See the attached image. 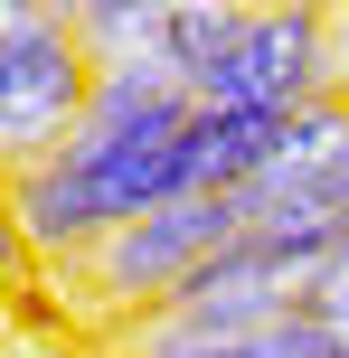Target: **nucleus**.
<instances>
[{"label":"nucleus","mask_w":349,"mask_h":358,"mask_svg":"<svg viewBox=\"0 0 349 358\" xmlns=\"http://www.w3.org/2000/svg\"><path fill=\"white\" fill-rule=\"evenodd\" d=\"M189 113L199 94L161 57L94 66V104L38 170H19V227L38 255H94L113 227L189 189Z\"/></svg>","instance_id":"obj_1"},{"label":"nucleus","mask_w":349,"mask_h":358,"mask_svg":"<svg viewBox=\"0 0 349 358\" xmlns=\"http://www.w3.org/2000/svg\"><path fill=\"white\" fill-rule=\"evenodd\" d=\"M94 104V57L76 38V19L10 0L0 10V170H38Z\"/></svg>","instance_id":"obj_2"},{"label":"nucleus","mask_w":349,"mask_h":358,"mask_svg":"<svg viewBox=\"0 0 349 358\" xmlns=\"http://www.w3.org/2000/svg\"><path fill=\"white\" fill-rule=\"evenodd\" d=\"M245 227H255V217H245V189H180V198H161L151 217L113 227L104 245L76 255V264H85V292H94V302H113V311H161L170 292H180L208 255H227Z\"/></svg>","instance_id":"obj_3"},{"label":"nucleus","mask_w":349,"mask_h":358,"mask_svg":"<svg viewBox=\"0 0 349 358\" xmlns=\"http://www.w3.org/2000/svg\"><path fill=\"white\" fill-rule=\"evenodd\" d=\"M331 94V10H245L236 48H227L218 85L199 104H255V113H293Z\"/></svg>","instance_id":"obj_4"},{"label":"nucleus","mask_w":349,"mask_h":358,"mask_svg":"<svg viewBox=\"0 0 349 358\" xmlns=\"http://www.w3.org/2000/svg\"><path fill=\"white\" fill-rule=\"evenodd\" d=\"M274 151H283V113H255V104L189 113V189H255Z\"/></svg>","instance_id":"obj_5"},{"label":"nucleus","mask_w":349,"mask_h":358,"mask_svg":"<svg viewBox=\"0 0 349 358\" xmlns=\"http://www.w3.org/2000/svg\"><path fill=\"white\" fill-rule=\"evenodd\" d=\"M236 29H245L236 0H170V10H161V48H151V57H161L189 94H208L218 66H227V48H236Z\"/></svg>","instance_id":"obj_6"},{"label":"nucleus","mask_w":349,"mask_h":358,"mask_svg":"<svg viewBox=\"0 0 349 358\" xmlns=\"http://www.w3.org/2000/svg\"><path fill=\"white\" fill-rule=\"evenodd\" d=\"M302 311L349 349V245H331V264H321V283H312V302H302Z\"/></svg>","instance_id":"obj_7"},{"label":"nucleus","mask_w":349,"mask_h":358,"mask_svg":"<svg viewBox=\"0 0 349 358\" xmlns=\"http://www.w3.org/2000/svg\"><path fill=\"white\" fill-rule=\"evenodd\" d=\"M19 245H29V227H19V179L0 170V264H19Z\"/></svg>","instance_id":"obj_8"},{"label":"nucleus","mask_w":349,"mask_h":358,"mask_svg":"<svg viewBox=\"0 0 349 358\" xmlns=\"http://www.w3.org/2000/svg\"><path fill=\"white\" fill-rule=\"evenodd\" d=\"M236 10H340V0H236Z\"/></svg>","instance_id":"obj_9"},{"label":"nucleus","mask_w":349,"mask_h":358,"mask_svg":"<svg viewBox=\"0 0 349 358\" xmlns=\"http://www.w3.org/2000/svg\"><path fill=\"white\" fill-rule=\"evenodd\" d=\"M0 10H10V0H0Z\"/></svg>","instance_id":"obj_10"}]
</instances>
